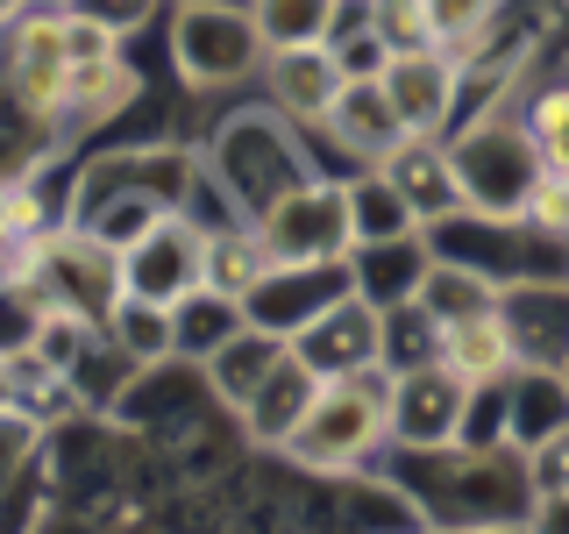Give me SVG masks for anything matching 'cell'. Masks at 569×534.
Returning a JSON list of instances; mask_svg holds the SVG:
<instances>
[{"label": "cell", "mask_w": 569, "mask_h": 534, "mask_svg": "<svg viewBox=\"0 0 569 534\" xmlns=\"http://www.w3.org/2000/svg\"><path fill=\"white\" fill-rule=\"evenodd\" d=\"M200 171H207V186L221 192V207L236 214V221H257V214H271L292 186H307V157H299L284 115H271V107L228 115L207 142Z\"/></svg>", "instance_id": "1"}, {"label": "cell", "mask_w": 569, "mask_h": 534, "mask_svg": "<svg viewBox=\"0 0 569 534\" xmlns=\"http://www.w3.org/2000/svg\"><path fill=\"white\" fill-rule=\"evenodd\" d=\"M449 165H456V186H462V214L477 221H527V200L541 186V150L527 136V115H512V100L470 115L449 142Z\"/></svg>", "instance_id": "2"}, {"label": "cell", "mask_w": 569, "mask_h": 534, "mask_svg": "<svg viewBox=\"0 0 569 534\" xmlns=\"http://www.w3.org/2000/svg\"><path fill=\"white\" fill-rule=\"evenodd\" d=\"M8 271H22L36 293H43L50 314H71V320H86V328H107L114 307L129 299V285H121V249H107L100 236H86V228H71V221L29 236L8 257Z\"/></svg>", "instance_id": "3"}, {"label": "cell", "mask_w": 569, "mask_h": 534, "mask_svg": "<svg viewBox=\"0 0 569 534\" xmlns=\"http://www.w3.org/2000/svg\"><path fill=\"white\" fill-rule=\"evenodd\" d=\"M385 392H391V370H356V378H328L313 392L307 421H299V435L284 442V456L299 463V471H356L370 449L385 442Z\"/></svg>", "instance_id": "4"}, {"label": "cell", "mask_w": 569, "mask_h": 534, "mask_svg": "<svg viewBox=\"0 0 569 534\" xmlns=\"http://www.w3.org/2000/svg\"><path fill=\"white\" fill-rule=\"evenodd\" d=\"M171 65L186 86H236L263 65V36L236 0H178L171 8Z\"/></svg>", "instance_id": "5"}, {"label": "cell", "mask_w": 569, "mask_h": 534, "mask_svg": "<svg viewBox=\"0 0 569 534\" xmlns=\"http://www.w3.org/2000/svg\"><path fill=\"white\" fill-rule=\"evenodd\" d=\"M192 178H200V150H186V142H129V150H107L79 171V200H71L64 221H79V214H93L107 200H150L178 214L192 200Z\"/></svg>", "instance_id": "6"}, {"label": "cell", "mask_w": 569, "mask_h": 534, "mask_svg": "<svg viewBox=\"0 0 569 534\" xmlns=\"http://www.w3.org/2000/svg\"><path fill=\"white\" fill-rule=\"evenodd\" d=\"M257 243L271 264H349V186H335V178H307V186H292L271 214H257Z\"/></svg>", "instance_id": "7"}, {"label": "cell", "mask_w": 569, "mask_h": 534, "mask_svg": "<svg viewBox=\"0 0 569 534\" xmlns=\"http://www.w3.org/2000/svg\"><path fill=\"white\" fill-rule=\"evenodd\" d=\"M64 14L58 8H29L22 22L0 29V79H8V100L22 107L29 121L58 129L64 115Z\"/></svg>", "instance_id": "8"}, {"label": "cell", "mask_w": 569, "mask_h": 534, "mask_svg": "<svg viewBox=\"0 0 569 534\" xmlns=\"http://www.w3.org/2000/svg\"><path fill=\"white\" fill-rule=\"evenodd\" d=\"M462 399H470V385H462L449 364H406V370H391V392H385V442H399L406 456L456 449Z\"/></svg>", "instance_id": "9"}, {"label": "cell", "mask_w": 569, "mask_h": 534, "mask_svg": "<svg viewBox=\"0 0 569 534\" xmlns=\"http://www.w3.org/2000/svg\"><path fill=\"white\" fill-rule=\"evenodd\" d=\"M200 278H207V228L192 214H164L150 236L121 249V285H129V299H150V307H178L186 293H200Z\"/></svg>", "instance_id": "10"}, {"label": "cell", "mask_w": 569, "mask_h": 534, "mask_svg": "<svg viewBox=\"0 0 569 534\" xmlns=\"http://www.w3.org/2000/svg\"><path fill=\"white\" fill-rule=\"evenodd\" d=\"M284 349H292L320 385H328V378H356V370H385V307H370L363 293H342L320 320H307Z\"/></svg>", "instance_id": "11"}, {"label": "cell", "mask_w": 569, "mask_h": 534, "mask_svg": "<svg viewBox=\"0 0 569 534\" xmlns=\"http://www.w3.org/2000/svg\"><path fill=\"white\" fill-rule=\"evenodd\" d=\"M342 293H356V285H349V264H271L263 285L242 299V328L292 343V335L307 328V320H320Z\"/></svg>", "instance_id": "12"}, {"label": "cell", "mask_w": 569, "mask_h": 534, "mask_svg": "<svg viewBox=\"0 0 569 534\" xmlns=\"http://www.w3.org/2000/svg\"><path fill=\"white\" fill-rule=\"evenodd\" d=\"M378 93L399 115L406 136H441L456 121V100H462V65L441 58V50H406V58H385Z\"/></svg>", "instance_id": "13"}, {"label": "cell", "mask_w": 569, "mask_h": 534, "mask_svg": "<svg viewBox=\"0 0 569 534\" xmlns=\"http://www.w3.org/2000/svg\"><path fill=\"white\" fill-rule=\"evenodd\" d=\"M370 171L399 192V207L413 214L420 236L462 214V186H456V165H449V142H441V136H406L399 150H385Z\"/></svg>", "instance_id": "14"}, {"label": "cell", "mask_w": 569, "mask_h": 534, "mask_svg": "<svg viewBox=\"0 0 569 534\" xmlns=\"http://www.w3.org/2000/svg\"><path fill=\"white\" fill-rule=\"evenodd\" d=\"M498 320L512 335V364L520 370H562L569 356V285H506Z\"/></svg>", "instance_id": "15"}, {"label": "cell", "mask_w": 569, "mask_h": 534, "mask_svg": "<svg viewBox=\"0 0 569 534\" xmlns=\"http://www.w3.org/2000/svg\"><path fill=\"white\" fill-rule=\"evenodd\" d=\"M263 71H271V115L284 121H320L335 100H342V58H335L328 43L313 50H271L263 58Z\"/></svg>", "instance_id": "16"}, {"label": "cell", "mask_w": 569, "mask_h": 534, "mask_svg": "<svg viewBox=\"0 0 569 534\" xmlns=\"http://www.w3.org/2000/svg\"><path fill=\"white\" fill-rule=\"evenodd\" d=\"M556 435H569V385L562 370H512L506 378V449H548Z\"/></svg>", "instance_id": "17"}, {"label": "cell", "mask_w": 569, "mask_h": 534, "mask_svg": "<svg viewBox=\"0 0 569 534\" xmlns=\"http://www.w3.org/2000/svg\"><path fill=\"white\" fill-rule=\"evenodd\" d=\"M313 392H320V378H313L307 364H299L292 349H284V356H278V370H271V378H263L257 392H249V406H242L249 442H263V449H284V442L299 435V421H307Z\"/></svg>", "instance_id": "18"}, {"label": "cell", "mask_w": 569, "mask_h": 534, "mask_svg": "<svg viewBox=\"0 0 569 534\" xmlns=\"http://www.w3.org/2000/svg\"><path fill=\"white\" fill-rule=\"evenodd\" d=\"M320 129L342 142V150H356L363 165H378L385 150H399V142H406L399 115H391L385 93H378V79H349V86H342V100L320 115Z\"/></svg>", "instance_id": "19"}, {"label": "cell", "mask_w": 569, "mask_h": 534, "mask_svg": "<svg viewBox=\"0 0 569 534\" xmlns=\"http://www.w3.org/2000/svg\"><path fill=\"white\" fill-rule=\"evenodd\" d=\"M435 364H449L462 385H498V378H512V335H506V320L491 314H477V320H456V328H435Z\"/></svg>", "instance_id": "20"}, {"label": "cell", "mask_w": 569, "mask_h": 534, "mask_svg": "<svg viewBox=\"0 0 569 534\" xmlns=\"http://www.w3.org/2000/svg\"><path fill=\"white\" fill-rule=\"evenodd\" d=\"M136 93H142V79H136L129 58L71 65V71H64V115H58V121H71V129H100V121H114Z\"/></svg>", "instance_id": "21"}, {"label": "cell", "mask_w": 569, "mask_h": 534, "mask_svg": "<svg viewBox=\"0 0 569 534\" xmlns=\"http://www.w3.org/2000/svg\"><path fill=\"white\" fill-rule=\"evenodd\" d=\"M278 356H284V343H278V335L236 328V335H228V343L213 349L200 370H207L213 399H221L228 414H242V406H249V392H257V385H263V378H271V370H278Z\"/></svg>", "instance_id": "22"}, {"label": "cell", "mask_w": 569, "mask_h": 534, "mask_svg": "<svg viewBox=\"0 0 569 534\" xmlns=\"http://www.w3.org/2000/svg\"><path fill=\"white\" fill-rule=\"evenodd\" d=\"M413 307L435 320V328H456V320H477L498 307V285L470 264H449V257H427V271L413 285Z\"/></svg>", "instance_id": "23"}, {"label": "cell", "mask_w": 569, "mask_h": 534, "mask_svg": "<svg viewBox=\"0 0 569 534\" xmlns=\"http://www.w3.org/2000/svg\"><path fill=\"white\" fill-rule=\"evenodd\" d=\"M263 271H271V257H263V243H257V228H213V236H207V293H221V299H236V307H242V299L249 293H257V285H263Z\"/></svg>", "instance_id": "24"}, {"label": "cell", "mask_w": 569, "mask_h": 534, "mask_svg": "<svg viewBox=\"0 0 569 534\" xmlns=\"http://www.w3.org/2000/svg\"><path fill=\"white\" fill-rule=\"evenodd\" d=\"M249 22L263 36V58L271 50H313L335 36V0H249Z\"/></svg>", "instance_id": "25"}, {"label": "cell", "mask_w": 569, "mask_h": 534, "mask_svg": "<svg viewBox=\"0 0 569 534\" xmlns=\"http://www.w3.org/2000/svg\"><path fill=\"white\" fill-rule=\"evenodd\" d=\"M342 186H349V236H356V249H378V243H413V236H420V228H413V214L399 207V192H391L378 171L342 178Z\"/></svg>", "instance_id": "26"}, {"label": "cell", "mask_w": 569, "mask_h": 534, "mask_svg": "<svg viewBox=\"0 0 569 534\" xmlns=\"http://www.w3.org/2000/svg\"><path fill=\"white\" fill-rule=\"evenodd\" d=\"M236 328H242V307H236V299H221V293H207V285L171 307V343H178L186 364H207V356L221 349Z\"/></svg>", "instance_id": "27"}, {"label": "cell", "mask_w": 569, "mask_h": 534, "mask_svg": "<svg viewBox=\"0 0 569 534\" xmlns=\"http://www.w3.org/2000/svg\"><path fill=\"white\" fill-rule=\"evenodd\" d=\"M100 343H114L121 364H171V307H150V299H121L114 320L100 328Z\"/></svg>", "instance_id": "28"}, {"label": "cell", "mask_w": 569, "mask_h": 534, "mask_svg": "<svg viewBox=\"0 0 569 534\" xmlns=\"http://www.w3.org/2000/svg\"><path fill=\"white\" fill-rule=\"evenodd\" d=\"M498 8L506 0H420V14H427V36H435V50L441 58H470L477 43L498 29Z\"/></svg>", "instance_id": "29"}, {"label": "cell", "mask_w": 569, "mask_h": 534, "mask_svg": "<svg viewBox=\"0 0 569 534\" xmlns=\"http://www.w3.org/2000/svg\"><path fill=\"white\" fill-rule=\"evenodd\" d=\"M43 293L22 278V271H8L0 264V356H29V343H36V328H43Z\"/></svg>", "instance_id": "30"}, {"label": "cell", "mask_w": 569, "mask_h": 534, "mask_svg": "<svg viewBox=\"0 0 569 534\" xmlns=\"http://www.w3.org/2000/svg\"><path fill=\"white\" fill-rule=\"evenodd\" d=\"M527 136H533V150H541V171L569 178V86H548V93L527 107Z\"/></svg>", "instance_id": "31"}, {"label": "cell", "mask_w": 569, "mask_h": 534, "mask_svg": "<svg viewBox=\"0 0 569 534\" xmlns=\"http://www.w3.org/2000/svg\"><path fill=\"white\" fill-rule=\"evenodd\" d=\"M370 36L385 43V58H406V50H435L420 0H370Z\"/></svg>", "instance_id": "32"}, {"label": "cell", "mask_w": 569, "mask_h": 534, "mask_svg": "<svg viewBox=\"0 0 569 534\" xmlns=\"http://www.w3.org/2000/svg\"><path fill=\"white\" fill-rule=\"evenodd\" d=\"M64 14H79V22H100L107 36H136L142 22H157V8L164 0H58Z\"/></svg>", "instance_id": "33"}, {"label": "cell", "mask_w": 569, "mask_h": 534, "mask_svg": "<svg viewBox=\"0 0 569 534\" xmlns=\"http://www.w3.org/2000/svg\"><path fill=\"white\" fill-rule=\"evenodd\" d=\"M58 8V0H50ZM64 14V8H58ZM100 58H121V36H107L100 22H79V14H64V65H100Z\"/></svg>", "instance_id": "34"}, {"label": "cell", "mask_w": 569, "mask_h": 534, "mask_svg": "<svg viewBox=\"0 0 569 534\" xmlns=\"http://www.w3.org/2000/svg\"><path fill=\"white\" fill-rule=\"evenodd\" d=\"M527 485L533 492H569V435H556L548 449L527 456Z\"/></svg>", "instance_id": "35"}, {"label": "cell", "mask_w": 569, "mask_h": 534, "mask_svg": "<svg viewBox=\"0 0 569 534\" xmlns=\"http://www.w3.org/2000/svg\"><path fill=\"white\" fill-rule=\"evenodd\" d=\"M527 534H569V492H533Z\"/></svg>", "instance_id": "36"}, {"label": "cell", "mask_w": 569, "mask_h": 534, "mask_svg": "<svg viewBox=\"0 0 569 534\" xmlns=\"http://www.w3.org/2000/svg\"><path fill=\"white\" fill-rule=\"evenodd\" d=\"M22 406V385H14V356H0V414Z\"/></svg>", "instance_id": "37"}, {"label": "cell", "mask_w": 569, "mask_h": 534, "mask_svg": "<svg viewBox=\"0 0 569 534\" xmlns=\"http://www.w3.org/2000/svg\"><path fill=\"white\" fill-rule=\"evenodd\" d=\"M29 8H36V0H0V29H8V22H22Z\"/></svg>", "instance_id": "38"}, {"label": "cell", "mask_w": 569, "mask_h": 534, "mask_svg": "<svg viewBox=\"0 0 569 534\" xmlns=\"http://www.w3.org/2000/svg\"><path fill=\"white\" fill-rule=\"evenodd\" d=\"M562 385H569V356H562Z\"/></svg>", "instance_id": "39"}]
</instances>
